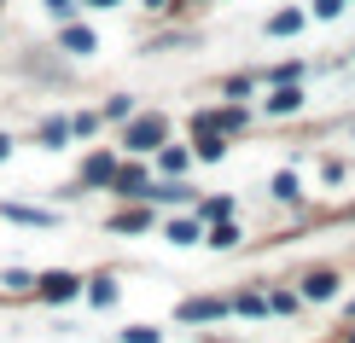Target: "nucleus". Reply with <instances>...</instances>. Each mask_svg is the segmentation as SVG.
I'll list each match as a JSON object with an SVG mask.
<instances>
[{
  "instance_id": "obj_1",
  "label": "nucleus",
  "mask_w": 355,
  "mask_h": 343,
  "mask_svg": "<svg viewBox=\"0 0 355 343\" xmlns=\"http://www.w3.org/2000/svg\"><path fill=\"white\" fill-rule=\"evenodd\" d=\"M157 140H164V116H146V123L128 128V146H135V152H152Z\"/></svg>"
},
{
  "instance_id": "obj_2",
  "label": "nucleus",
  "mask_w": 355,
  "mask_h": 343,
  "mask_svg": "<svg viewBox=\"0 0 355 343\" xmlns=\"http://www.w3.org/2000/svg\"><path fill=\"white\" fill-rule=\"evenodd\" d=\"M35 285H41L47 303H70V297H76V274H47V279H35Z\"/></svg>"
},
{
  "instance_id": "obj_3",
  "label": "nucleus",
  "mask_w": 355,
  "mask_h": 343,
  "mask_svg": "<svg viewBox=\"0 0 355 343\" xmlns=\"http://www.w3.org/2000/svg\"><path fill=\"white\" fill-rule=\"evenodd\" d=\"M64 47L70 53H94V35H87V29H64Z\"/></svg>"
},
{
  "instance_id": "obj_4",
  "label": "nucleus",
  "mask_w": 355,
  "mask_h": 343,
  "mask_svg": "<svg viewBox=\"0 0 355 343\" xmlns=\"http://www.w3.org/2000/svg\"><path fill=\"white\" fill-rule=\"evenodd\" d=\"M169 238L175 245H192V238H198V221H169Z\"/></svg>"
},
{
  "instance_id": "obj_5",
  "label": "nucleus",
  "mask_w": 355,
  "mask_h": 343,
  "mask_svg": "<svg viewBox=\"0 0 355 343\" xmlns=\"http://www.w3.org/2000/svg\"><path fill=\"white\" fill-rule=\"evenodd\" d=\"M303 18H297V12H279V18H268V29H274V35H291V29H297Z\"/></svg>"
},
{
  "instance_id": "obj_6",
  "label": "nucleus",
  "mask_w": 355,
  "mask_h": 343,
  "mask_svg": "<svg viewBox=\"0 0 355 343\" xmlns=\"http://www.w3.org/2000/svg\"><path fill=\"white\" fill-rule=\"evenodd\" d=\"M116 186H123V192H146V175L140 169H123V175H116Z\"/></svg>"
},
{
  "instance_id": "obj_7",
  "label": "nucleus",
  "mask_w": 355,
  "mask_h": 343,
  "mask_svg": "<svg viewBox=\"0 0 355 343\" xmlns=\"http://www.w3.org/2000/svg\"><path fill=\"white\" fill-rule=\"evenodd\" d=\"M268 105H274V111H297V87H279V94L268 99Z\"/></svg>"
},
{
  "instance_id": "obj_8",
  "label": "nucleus",
  "mask_w": 355,
  "mask_h": 343,
  "mask_svg": "<svg viewBox=\"0 0 355 343\" xmlns=\"http://www.w3.org/2000/svg\"><path fill=\"white\" fill-rule=\"evenodd\" d=\"M111 175H116L111 157H94V163H87V181H111Z\"/></svg>"
},
{
  "instance_id": "obj_9",
  "label": "nucleus",
  "mask_w": 355,
  "mask_h": 343,
  "mask_svg": "<svg viewBox=\"0 0 355 343\" xmlns=\"http://www.w3.org/2000/svg\"><path fill=\"white\" fill-rule=\"evenodd\" d=\"M332 285H338L332 274H315V279H309V297H332Z\"/></svg>"
},
{
  "instance_id": "obj_10",
  "label": "nucleus",
  "mask_w": 355,
  "mask_h": 343,
  "mask_svg": "<svg viewBox=\"0 0 355 343\" xmlns=\"http://www.w3.org/2000/svg\"><path fill=\"white\" fill-rule=\"evenodd\" d=\"M94 303H99V308L116 303V285H111V279H94Z\"/></svg>"
},
{
  "instance_id": "obj_11",
  "label": "nucleus",
  "mask_w": 355,
  "mask_h": 343,
  "mask_svg": "<svg viewBox=\"0 0 355 343\" xmlns=\"http://www.w3.org/2000/svg\"><path fill=\"white\" fill-rule=\"evenodd\" d=\"M221 152H227V146H221V140H216V134H210V140H198V157H204V163H216Z\"/></svg>"
},
{
  "instance_id": "obj_12",
  "label": "nucleus",
  "mask_w": 355,
  "mask_h": 343,
  "mask_svg": "<svg viewBox=\"0 0 355 343\" xmlns=\"http://www.w3.org/2000/svg\"><path fill=\"white\" fill-rule=\"evenodd\" d=\"M274 198H297V175H279V181H274Z\"/></svg>"
},
{
  "instance_id": "obj_13",
  "label": "nucleus",
  "mask_w": 355,
  "mask_h": 343,
  "mask_svg": "<svg viewBox=\"0 0 355 343\" xmlns=\"http://www.w3.org/2000/svg\"><path fill=\"white\" fill-rule=\"evenodd\" d=\"M233 238H239V233H233V227H227V221H221V227L210 233V245H216V250H227V245H233Z\"/></svg>"
},
{
  "instance_id": "obj_14",
  "label": "nucleus",
  "mask_w": 355,
  "mask_h": 343,
  "mask_svg": "<svg viewBox=\"0 0 355 343\" xmlns=\"http://www.w3.org/2000/svg\"><path fill=\"white\" fill-rule=\"evenodd\" d=\"M164 169H169V175L187 169V152H181V146H169V152H164Z\"/></svg>"
},
{
  "instance_id": "obj_15",
  "label": "nucleus",
  "mask_w": 355,
  "mask_h": 343,
  "mask_svg": "<svg viewBox=\"0 0 355 343\" xmlns=\"http://www.w3.org/2000/svg\"><path fill=\"white\" fill-rule=\"evenodd\" d=\"M64 134H70V123H47V128H41V140H47V146H58Z\"/></svg>"
},
{
  "instance_id": "obj_16",
  "label": "nucleus",
  "mask_w": 355,
  "mask_h": 343,
  "mask_svg": "<svg viewBox=\"0 0 355 343\" xmlns=\"http://www.w3.org/2000/svg\"><path fill=\"white\" fill-rule=\"evenodd\" d=\"M128 343H157V332L152 326H128Z\"/></svg>"
},
{
  "instance_id": "obj_17",
  "label": "nucleus",
  "mask_w": 355,
  "mask_h": 343,
  "mask_svg": "<svg viewBox=\"0 0 355 343\" xmlns=\"http://www.w3.org/2000/svg\"><path fill=\"white\" fill-rule=\"evenodd\" d=\"M315 12H320V18H338V12H344V0H320Z\"/></svg>"
},
{
  "instance_id": "obj_18",
  "label": "nucleus",
  "mask_w": 355,
  "mask_h": 343,
  "mask_svg": "<svg viewBox=\"0 0 355 343\" xmlns=\"http://www.w3.org/2000/svg\"><path fill=\"white\" fill-rule=\"evenodd\" d=\"M47 6L58 12V18H70V12H76V0H47Z\"/></svg>"
},
{
  "instance_id": "obj_19",
  "label": "nucleus",
  "mask_w": 355,
  "mask_h": 343,
  "mask_svg": "<svg viewBox=\"0 0 355 343\" xmlns=\"http://www.w3.org/2000/svg\"><path fill=\"white\" fill-rule=\"evenodd\" d=\"M87 6H116V0H87Z\"/></svg>"
},
{
  "instance_id": "obj_20",
  "label": "nucleus",
  "mask_w": 355,
  "mask_h": 343,
  "mask_svg": "<svg viewBox=\"0 0 355 343\" xmlns=\"http://www.w3.org/2000/svg\"><path fill=\"white\" fill-rule=\"evenodd\" d=\"M6 152H12V146H6V140H0V157H6Z\"/></svg>"
},
{
  "instance_id": "obj_21",
  "label": "nucleus",
  "mask_w": 355,
  "mask_h": 343,
  "mask_svg": "<svg viewBox=\"0 0 355 343\" xmlns=\"http://www.w3.org/2000/svg\"><path fill=\"white\" fill-rule=\"evenodd\" d=\"M146 6H164V0H146Z\"/></svg>"
}]
</instances>
